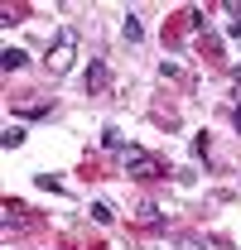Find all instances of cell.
Listing matches in <instances>:
<instances>
[{"instance_id":"1","label":"cell","mask_w":241,"mask_h":250,"mask_svg":"<svg viewBox=\"0 0 241 250\" xmlns=\"http://www.w3.org/2000/svg\"><path fill=\"white\" fill-rule=\"evenodd\" d=\"M77 48H82V34L72 29V24H68V29H58V39H53V43H48V72H53V77H63V72H72V58H77Z\"/></svg>"},{"instance_id":"2","label":"cell","mask_w":241,"mask_h":250,"mask_svg":"<svg viewBox=\"0 0 241 250\" xmlns=\"http://www.w3.org/2000/svg\"><path fill=\"white\" fill-rule=\"evenodd\" d=\"M120 159H125V173H130V178H140V183L169 178V164H164V159H154V154H145V149H135V145H130Z\"/></svg>"},{"instance_id":"3","label":"cell","mask_w":241,"mask_h":250,"mask_svg":"<svg viewBox=\"0 0 241 250\" xmlns=\"http://www.w3.org/2000/svg\"><path fill=\"white\" fill-rule=\"evenodd\" d=\"M120 34H125V43H140V39H145V24H140V15H135V10L120 20Z\"/></svg>"},{"instance_id":"4","label":"cell","mask_w":241,"mask_h":250,"mask_svg":"<svg viewBox=\"0 0 241 250\" xmlns=\"http://www.w3.org/2000/svg\"><path fill=\"white\" fill-rule=\"evenodd\" d=\"M24 62H29V53H24V48H5V53H0V67H5V72H20Z\"/></svg>"},{"instance_id":"5","label":"cell","mask_w":241,"mask_h":250,"mask_svg":"<svg viewBox=\"0 0 241 250\" xmlns=\"http://www.w3.org/2000/svg\"><path fill=\"white\" fill-rule=\"evenodd\" d=\"M101 87H106V62L96 58V62H92V72H87V92H101Z\"/></svg>"},{"instance_id":"6","label":"cell","mask_w":241,"mask_h":250,"mask_svg":"<svg viewBox=\"0 0 241 250\" xmlns=\"http://www.w3.org/2000/svg\"><path fill=\"white\" fill-rule=\"evenodd\" d=\"M101 145H106V149H120V154L130 149V145L120 140V130H116V125H106V130H101Z\"/></svg>"},{"instance_id":"7","label":"cell","mask_w":241,"mask_h":250,"mask_svg":"<svg viewBox=\"0 0 241 250\" xmlns=\"http://www.w3.org/2000/svg\"><path fill=\"white\" fill-rule=\"evenodd\" d=\"M0 145H5V149H20V145H24V125H10V130L0 135Z\"/></svg>"},{"instance_id":"8","label":"cell","mask_w":241,"mask_h":250,"mask_svg":"<svg viewBox=\"0 0 241 250\" xmlns=\"http://www.w3.org/2000/svg\"><path fill=\"white\" fill-rule=\"evenodd\" d=\"M92 221L111 226V221H116V212H111V202H92Z\"/></svg>"},{"instance_id":"9","label":"cell","mask_w":241,"mask_h":250,"mask_svg":"<svg viewBox=\"0 0 241 250\" xmlns=\"http://www.w3.org/2000/svg\"><path fill=\"white\" fill-rule=\"evenodd\" d=\"M135 212H140V221H150V226H159V207H154V202H140Z\"/></svg>"},{"instance_id":"10","label":"cell","mask_w":241,"mask_h":250,"mask_svg":"<svg viewBox=\"0 0 241 250\" xmlns=\"http://www.w3.org/2000/svg\"><path fill=\"white\" fill-rule=\"evenodd\" d=\"M227 10H232V34L241 39V5H227Z\"/></svg>"}]
</instances>
